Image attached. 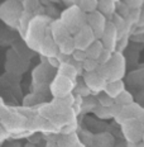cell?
I'll list each match as a JSON object with an SVG mask.
<instances>
[{
	"instance_id": "obj_1",
	"label": "cell",
	"mask_w": 144,
	"mask_h": 147,
	"mask_svg": "<svg viewBox=\"0 0 144 147\" xmlns=\"http://www.w3.org/2000/svg\"><path fill=\"white\" fill-rule=\"evenodd\" d=\"M48 33H51V20L44 15H37L30 20L25 32V39L29 46L39 50Z\"/></svg>"
},
{
	"instance_id": "obj_2",
	"label": "cell",
	"mask_w": 144,
	"mask_h": 147,
	"mask_svg": "<svg viewBox=\"0 0 144 147\" xmlns=\"http://www.w3.org/2000/svg\"><path fill=\"white\" fill-rule=\"evenodd\" d=\"M61 20L67 27L71 34H76L82 27L87 24V13H85L77 4L70 5L61 15Z\"/></svg>"
},
{
	"instance_id": "obj_3",
	"label": "cell",
	"mask_w": 144,
	"mask_h": 147,
	"mask_svg": "<svg viewBox=\"0 0 144 147\" xmlns=\"http://www.w3.org/2000/svg\"><path fill=\"white\" fill-rule=\"evenodd\" d=\"M23 11V3H19L18 0H7L0 7V17L8 26L18 27Z\"/></svg>"
},
{
	"instance_id": "obj_4",
	"label": "cell",
	"mask_w": 144,
	"mask_h": 147,
	"mask_svg": "<svg viewBox=\"0 0 144 147\" xmlns=\"http://www.w3.org/2000/svg\"><path fill=\"white\" fill-rule=\"evenodd\" d=\"M73 38H75V43H76L77 50H84V51H86L87 48L97 39L94 29L91 28L88 24H86L85 27H82V28L73 36Z\"/></svg>"
},
{
	"instance_id": "obj_5",
	"label": "cell",
	"mask_w": 144,
	"mask_h": 147,
	"mask_svg": "<svg viewBox=\"0 0 144 147\" xmlns=\"http://www.w3.org/2000/svg\"><path fill=\"white\" fill-rule=\"evenodd\" d=\"M87 24L94 29L95 34H96L97 39H101L105 28L108 26L105 15L101 13L100 10H95L92 13H87Z\"/></svg>"
},
{
	"instance_id": "obj_6",
	"label": "cell",
	"mask_w": 144,
	"mask_h": 147,
	"mask_svg": "<svg viewBox=\"0 0 144 147\" xmlns=\"http://www.w3.org/2000/svg\"><path fill=\"white\" fill-rule=\"evenodd\" d=\"M51 36L53 37V39L57 42L58 45L62 41H65L66 38H68L71 36L70 30L67 29V27L63 24V22L60 19H56L53 22H51Z\"/></svg>"
},
{
	"instance_id": "obj_7",
	"label": "cell",
	"mask_w": 144,
	"mask_h": 147,
	"mask_svg": "<svg viewBox=\"0 0 144 147\" xmlns=\"http://www.w3.org/2000/svg\"><path fill=\"white\" fill-rule=\"evenodd\" d=\"M118 36H119V30L115 27V24L113 22H109L108 26H106V28H105V32H104L102 37H101V41H102L105 48L111 50V51L114 50V46L116 43Z\"/></svg>"
},
{
	"instance_id": "obj_8",
	"label": "cell",
	"mask_w": 144,
	"mask_h": 147,
	"mask_svg": "<svg viewBox=\"0 0 144 147\" xmlns=\"http://www.w3.org/2000/svg\"><path fill=\"white\" fill-rule=\"evenodd\" d=\"M85 81H86V85L91 90H101V89H104V78L100 74L88 72L86 75Z\"/></svg>"
},
{
	"instance_id": "obj_9",
	"label": "cell",
	"mask_w": 144,
	"mask_h": 147,
	"mask_svg": "<svg viewBox=\"0 0 144 147\" xmlns=\"http://www.w3.org/2000/svg\"><path fill=\"white\" fill-rule=\"evenodd\" d=\"M105 50V46H104L101 39H96L92 45L86 50L87 53V59H92V60H99L102 51Z\"/></svg>"
},
{
	"instance_id": "obj_10",
	"label": "cell",
	"mask_w": 144,
	"mask_h": 147,
	"mask_svg": "<svg viewBox=\"0 0 144 147\" xmlns=\"http://www.w3.org/2000/svg\"><path fill=\"white\" fill-rule=\"evenodd\" d=\"M58 48H60L61 53H63V55H67V56L73 55V52L77 50L76 43H75V38L70 36L68 38H66L65 41H62L60 45H58Z\"/></svg>"
},
{
	"instance_id": "obj_11",
	"label": "cell",
	"mask_w": 144,
	"mask_h": 147,
	"mask_svg": "<svg viewBox=\"0 0 144 147\" xmlns=\"http://www.w3.org/2000/svg\"><path fill=\"white\" fill-rule=\"evenodd\" d=\"M116 9L115 1L113 0H99V8L97 10H100L104 15H113Z\"/></svg>"
},
{
	"instance_id": "obj_12",
	"label": "cell",
	"mask_w": 144,
	"mask_h": 147,
	"mask_svg": "<svg viewBox=\"0 0 144 147\" xmlns=\"http://www.w3.org/2000/svg\"><path fill=\"white\" fill-rule=\"evenodd\" d=\"M77 5L85 13H92L99 8V0H80Z\"/></svg>"
},
{
	"instance_id": "obj_13",
	"label": "cell",
	"mask_w": 144,
	"mask_h": 147,
	"mask_svg": "<svg viewBox=\"0 0 144 147\" xmlns=\"http://www.w3.org/2000/svg\"><path fill=\"white\" fill-rule=\"evenodd\" d=\"M60 75H63V76H67L70 79H73L76 75H77V70L76 67L71 65L70 62H62L60 65Z\"/></svg>"
},
{
	"instance_id": "obj_14",
	"label": "cell",
	"mask_w": 144,
	"mask_h": 147,
	"mask_svg": "<svg viewBox=\"0 0 144 147\" xmlns=\"http://www.w3.org/2000/svg\"><path fill=\"white\" fill-rule=\"evenodd\" d=\"M131 102H133V98H131V95L129 93H127V91H121V93L116 96V103L120 104V105H128V104H130Z\"/></svg>"
},
{
	"instance_id": "obj_15",
	"label": "cell",
	"mask_w": 144,
	"mask_h": 147,
	"mask_svg": "<svg viewBox=\"0 0 144 147\" xmlns=\"http://www.w3.org/2000/svg\"><path fill=\"white\" fill-rule=\"evenodd\" d=\"M23 8L25 11L33 13L39 8V0H24L23 1Z\"/></svg>"
},
{
	"instance_id": "obj_16",
	"label": "cell",
	"mask_w": 144,
	"mask_h": 147,
	"mask_svg": "<svg viewBox=\"0 0 144 147\" xmlns=\"http://www.w3.org/2000/svg\"><path fill=\"white\" fill-rule=\"evenodd\" d=\"M84 67L87 70L88 72H94L95 70H96V67H97V60H92V59H86L84 61Z\"/></svg>"
},
{
	"instance_id": "obj_17",
	"label": "cell",
	"mask_w": 144,
	"mask_h": 147,
	"mask_svg": "<svg viewBox=\"0 0 144 147\" xmlns=\"http://www.w3.org/2000/svg\"><path fill=\"white\" fill-rule=\"evenodd\" d=\"M72 56H73V60L77 61V62H84V61L87 59V53H86V51H84V50H76L73 52Z\"/></svg>"
},
{
	"instance_id": "obj_18",
	"label": "cell",
	"mask_w": 144,
	"mask_h": 147,
	"mask_svg": "<svg viewBox=\"0 0 144 147\" xmlns=\"http://www.w3.org/2000/svg\"><path fill=\"white\" fill-rule=\"evenodd\" d=\"M124 3L131 9V10H133V9H140L142 8L144 0H124Z\"/></svg>"
},
{
	"instance_id": "obj_19",
	"label": "cell",
	"mask_w": 144,
	"mask_h": 147,
	"mask_svg": "<svg viewBox=\"0 0 144 147\" xmlns=\"http://www.w3.org/2000/svg\"><path fill=\"white\" fill-rule=\"evenodd\" d=\"M100 103L102 107H105V108H110L113 104V100H111V96L110 95H105L102 98H100Z\"/></svg>"
},
{
	"instance_id": "obj_20",
	"label": "cell",
	"mask_w": 144,
	"mask_h": 147,
	"mask_svg": "<svg viewBox=\"0 0 144 147\" xmlns=\"http://www.w3.org/2000/svg\"><path fill=\"white\" fill-rule=\"evenodd\" d=\"M65 1L67 3V4H71V5H73V4H78L80 0H65Z\"/></svg>"
},
{
	"instance_id": "obj_21",
	"label": "cell",
	"mask_w": 144,
	"mask_h": 147,
	"mask_svg": "<svg viewBox=\"0 0 144 147\" xmlns=\"http://www.w3.org/2000/svg\"><path fill=\"white\" fill-rule=\"evenodd\" d=\"M113 1H115V3H118V1H119V0H113Z\"/></svg>"
}]
</instances>
